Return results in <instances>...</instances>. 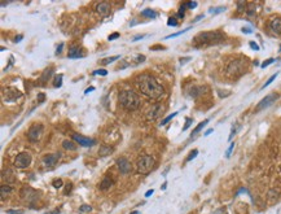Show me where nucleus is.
<instances>
[{
  "label": "nucleus",
  "mask_w": 281,
  "mask_h": 214,
  "mask_svg": "<svg viewBox=\"0 0 281 214\" xmlns=\"http://www.w3.org/2000/svg\"><path fill=\"white\" fill-rule=\"evenodd\" d=\"M106 74H107V71L105 70V69H98V70L93 71V75H103V77H105Z\"/></svg>",
  "instance_id": "39"
},
{
  "label": "nucleus",
  "mask_w": 281,
  "mask_h": 214,
  "mask_svg": "<svg viewBox=\"0 0 281 214\" xmlns=\"http://www.w3.org/2000/svg\"><path fill=\"white\" fill-rule=\"evenodd\" d=\"M1 179L4 183H7V184H11V183H14V180H16V178H14V174L13 171L11 170V169H3L1 171Z\"/></svg>",
  "instance_id": "18"
},
{
  "label": "nucleus",
  "mask_w": 281,
  "mask_h": 214,
  "mask_svg": "<svg viewBox=\"0 0 281 214\" xmlns=\"http://www.w3.org/2000/svg\"><path fill=\"white\" fill-rule=\"evenodd\" d=\"M20 196L22 200L27 201V203H34V201H37L39 198V192L35 191L34 188H31V187L29 186H25L21 188L20 191Z\"/></svg>",
  "instance_id": "5"
},
{
  "label": "nucleus",
  "mask_w": 281,
  "mask_h": 214,
  "mask_svg": "<svg viewBox=\"0 0 281 214\" xmlns=\"http://www.w3.org/2000/svg\"><path fill=\"white\" fill-rule=\"evenodd\" d=\"M224 39V35L220 31H204L200 32L193 39L196 46H209V44L219 43Z\"/></svg>",
  "instance_id": "3"
},
{
  "label": "nucleus",
  "mask_w": 281,
  "mask_h": 214,
  "mask_svg": "<svg viewBox=\"0 0 281 214\" xmlns=\"http://www.w3.org/2000/svg\"><path fill=\"white\" fill-rule=\"evenodd\" d=\"M52 186L55 187V188L58 189V188H61V187L64 186V182H62V179H55V180L52 182Z\"/></svg>",
  "instance_id": "34"
},
{
  "label": "nucleus",
  "mask_w": 281,
  "mask_h": 214,
  "mask_svg": "<svg viewBox=\"0 0 281 214\" xmlns=\"http://www.w3.org/2000/svg\"><path fill=\"white\" fill-rule=\"evenodd\" d=\"M113 150H114V149H113L112 147H109V145H101L100 149H98V155H100L101 157H105V156H109Z\"/></svg>",
  "instance_id": "22"
},
{
  "label": "nucleus",
  "mask_w": 281,
  "mask_h": 214,
  "mask_svg": "<svg viewBox=\"0 0 281 214\" xmlns=\"http://www.w3.org/2000/svg\"><path fill=\"white\" fill-rule=\"evenodd\" d=\"M22 97V92L14 87H7L3 90V99L5 102H13Z\"/></svg>",
  "instance_id": "6"
},
{
  "label": "nucleus",
  "mask_w": 281,
  "mask_h": 214,
  "mask_svg": "<svg viewBox=\"0 0 281 214\" xmlns=\"http://www.w3.org/2000/svg\"><path fill=\"white\" fill-rule=\"evenodd\" d=\"M270 30L275 35H281V17H275L270 21Z\"/></svg>",
  "instance_id": "16"
},
{
  "label": "nucleus",
  "mask_w": 281,
  "mask_h": 214,
  "mask_svg": "<svg viewBox=\"0 0 281 214\" xmlns=\"http://www.w3.org/2000/svg\"><path fill=\"white\" fill-rule=\"evenodd\" d=\"M242 32H245V34H251L253 30L250 28H242Z\"/></svg>",
  "instance_id": "51"
},
{
  "label": "nucleus",
  "mask_w": 281,
  "mask_h": 214,
  "mask_svg": "<svg viewBox=\"0 0 281 214\" xmlns=\"http://www.w3.org/2000/svg\"><path fill=\"white\" fill-rule=\"evenodd\" d=\"M12 192H13V187H11L9 184H3L0 187V196H1V200H4L7 196H9Z\"/></svg>",
  "instance_id": "21"
},
{
  "label": "nucleus",
  "mask_w": 281,
  "mask_h": 214,
  "mask_svg": "<svg viewBox=\"0 0 281 214\" xmlns=\"http://www.w3.org/2000/svg\"><path fill=\"white\" fill-rule=\"evenodd\" d=\"M245 11H246V13H247V16H254V14H255V4H254V3H249V4H247L246 5V9H245Z\"/></svg>",
  "instance_id": "27"
},
{
  "label": "nucleus",
  "mask_w": 281,
  "mask_h": 214,
  "mask_svg": "<svg viewBox=\"0 0 281 214\" xmlns=\"http://www.w3.org/2000/svg\"><path fill=\"white\" fill-rule=\"evenodd\" d=\"M7 214H23V210H7Z\"/></svg>",
  "instance_id": "48"
},
{
  "label": "nucleus",
  "mask_w": 281,
  "mask_h": 214,
  "mask_svg": "<svg viewBox=\"0 0 281 214\" xmlns=\"http://www.w3.org/2000/svg\"><path fill=\"white\" fill-rule=\"evenodd\" d=\"M96 12L101 17H106L107 14L110 13V4L109 3H105V1L98 3V4L96 5Z\"/></svg>",
  "instance_id": "17"
},
{
  "label": "nucleus",
  "mask_w": 281,
  "mask_h": 214,
  "mask_svg": "<svg viewBox=\"0 0 281 214\" xmlns=\"http://www.w3.org/2000/svg\"><path fill=\"white\" fill-rule=\"evenodd\" d=\"M117 167H118V170L121 171L122 174H128L131 170H132V165H131V162L128 161L127 158L124 157H121L117 160Z\"/></svg>",
  "instance_id": "11"
},
{
  "label": "nucleus",
  "mask_w": 281,
  "mask_h": 214,
  "mask_svg": "<svg viewBox=\"0 0 281 214\" xmlns=\"http://www.w3.org/2000/svg\"><path fill=\"white\" fill-rule=\"evenodd\" d=\"M206 91H207V87H205V86H194V87H192V88L189 90V95H190V97H197V96L202 95V93L206 92Z\"/></svg>",
  "instance_id": "19"
},
{
  "label": "nucleus",
  "mask_w": 281,
  "mask_h": 214,
  "mask_svg": "<svg viewBox=\"0 0 281 214\" xmlns=\"http://www.w3.org/2000/svg\"><path fill=\"white\" fill-rule=\"evenodd\" d=\"M37 100H38V102H43L44 100H46V95L44 93H38V97H37Z\"/></svg>",
  "instance_id": "45"
},
{
  "label": "nucleus",
  "mask_w": 281,
  "mask_h": 214,
  "mask_svg": "<svg viewBox=\"0 0 281 214\" xmlns=\"http://www.w3.org/2000/svg\"><path fill=\"white\" fill-rule=\"evenodd\" d=\"M71 138H73V140H75L79 145L82 147H92L96 144V141H95L93 139H89V138H86V136H82V135L79 134H74L71 135Z\"/></svg>",
  "instance_id": "13"
},
{
  "label": "nucleus",
  "mask_w": 281,
  "mask_h": 214,
  "mask_svg": "<svg viewBox=\"0 0 281 214\" xmlns=\"http://www.w3.org/2000/svg\"><path fill=\"white\" fill-rule=\"evenodd\" d=\"M150 49H152V51H154V49H165V47H162V46H154V47H150Z\"/></svg>",
  "instance_id": "55"
},
{
  "label": "nucleus",
  "mask_w": 281,
  "mask_h": 214,
  "mask_svg": "<svg viewBox=\"0 0 281 214\" xmlns=\"http://www.w3.org/2000/svg\"><path fill=\"white\" fill-rule=\"evenodd\" d=\"M43 135V125L41 123H32L27 131V138L30 141H38Z\"/></svg>",
  "instance_id": "9"
},
{
  "label": "nucleus",
  "mask_w": 281,
  "mask_h": 214,
  "mask_svg": "<svg viewBox=\"0 0 281 214\" xmlns=\"http://www.w3.org/2000/svg\"><path fill=\"white\" fill-rule=\"evenodd\" d=\"M62 78H64V75H62V74L56 75V77H55V79H53V86H55L56 88L62 86Z\"/></svg>",
  "instance_id": "29"
},
{
  "label": "nucleus",
  "mask_w": 281,
  "mask_h": 214,
  "mask_svg": "<svg viewBox=\"0 0 281 214\" xmlns=\"http://www.w3.org/2000/svg\"><path fill=\"white\" fill-rule=\"evenodd\" d=\"M131 214H139V212H137V210H135V212H132Z\"/></svg>",
  "instance_id": "63"
},
{
  "label": "nucleus",
  "mask_w": 281,
  "mask_h": 214,
  "mask_svg": "<svg viewBox=\"0 0 281 214\" xmlns=\"http://www.w3.org/2000/svg\"><path fill=\"white\" fill-rule=\"evenodd\" d=\"M273 61H275V60H273V59H268V60H266V61H264V62H263V64H262L261 66H262V68H263V69H264V68H267V66H268V65H271V64H272V62H273Z\"/></svg>",
  "instance_id": "41"
},
{
  "label": "nucleus",
  "mask_w": 281,
  "mask_h": 214,
  "mask_svg": "<svg viewBox=\"0 0 281 214\" xmlns=\"http://www.w3.org/2000/svg\"><path fill=\"white\" fill-rule=\"evenodd\" d=\"M197 155H198V149H193L192 152L189 153V156L187 157V161H192V160H193L194 157H196Z\"/></svg>",
  "instance_id": "37"
},
{
  "label": "nucleus",
  "mask_w": 281,
  "mask_h": 214,
  "mask_svg": "<svg viewBox=\"0 0 281 214\" xmlns=\"http://www.w3.org/2000/svg\"><path fill=\"white\" fill-rule=\"evenodd\" d=\"M143 38H144V35H136V37L132 39V42H136V40H139V39H143Z\"/></svg>",
  "instance_id": "58"
},
{
  "label": "nucleus",
  "mask_w": 281,
  "mask_h": 214,
  "mask_svg": "<svg viewBox=\"0 0 281 214\" xmlns=\"http://www.w3.org/2000/svg\"><path fill=\"white\" fill-rule=\"evenodd\" d=\"M62 147H64V149H67V150H77V148H78V147L73 143V141H71V140H67V139L62 141Z\"/></svg>",
  "instance_id": "24"
},
{
  "label": "nucleus",
  "mask_w": 281,
  "mask_h": 214,
  "mask_svg": "<svg viewBox=\"0 0 281 214\" xmlns=\"http://www.w3.org/2000/svg\"><path fill=\"white\" fill-rule=\"evenodd\" d=\"M66 187H67V188L66 189H65V194H69V192H70L71 191V187H73V184H71V183H67V184H66Z\"/></svg>",
  "instance_id": "53"
},
{
  "label": "nucleus",
  "mask_w": 281,
  "mask_h": 214,
  "mask_svg": "<svg viewBox=\"0 0 281 214\" xmlns=\"http://www.w3.org/2000/svg\"><path fill=\"white\" fill-rule=\"evenodd\" d=\"M215 214H226V210L224 209H219V210H216V213Z\"/></svg>",
  "instance_id": "60"
},
{
  "label": "nucleus",
  "mask_w": 281,
  "mask_h": 214,
  "mask_svg": "<svg viewBox=\"0 0 281 214\" xmlns=\"http://www.w3.org/2000/svg\"><path fill=\"white\" fill-rule=\"evenodd\" d=\"M31 164V155L29 152H21L14 158V166L17 169H25Z\"/></svg>",
  "instance_id": "8"
},
{
  "label": "nucleus",
  "mask_w": 281,
  "mask_h": 214,
  "mask_svg": "<svg viewBox=\"0 0 281 214\" xmlns=\"http://www.w3.org/2000/svg\"><path fill=\"white\" fill-rule=\"evenodd\" d=\"M61 155L60 153H53V155H46L43 157V164L46 165L47 167H53L58 162Z\"/></svg>",
  "instance_id": "15"
},
{
  "label": "nucleus",
  "mask_w": 281,
  "mask_h": 214,
  "mask_svg": "<svg viewBox=\"0 0 281 214\" xmlns=\"http://www.w3.org/2000/svg\"><path fill=\"white\" fill-rule=\"evenodd\" d=\"M201 18H204V14H201V16L196 17V18H194V22H197V21H198V20H201Z\"/></svg>",
  "instance_id": "61"
},
{
  "label": "nucleus",
  "mask_w": 281,
  "mask_h": 214,
  "mask_svg": "<svg viewBox=\"0 0 281 214\" xmlns=\"http://www.w3.org/2000/svg\"><path fill=\"white\" fill-rule=\"evenodd\" d=\"M113 179L110 178L109 175H106V177H104V179L101 180L100 182V184H98V188L101 189V191H105V189H107V188H110V187L113 186Z\"/></svg>",
  "instance_id": "20"
},
{
  "label": "nucleus",
  "mask_w": 281,
  "mask_h": 214,
  "mask_svg": "<svg viewBox=\"0 0 281 214\" xmlns=\"http://www.w3.org/2000/svg\"><path fill=\"white\" fill-rule=\"evenodd\" d=\"M244 70H245V65L242 61H232L228 65V68H227L228 74H242Z\"/></svg>",
  "instance_id": "12"
},
{
  "label": "nucleus",
  "mask_w": 281,
  "mask_h": 214,
  "mask_svg": "<svg viewBox=\"0 0 281 214\" xmlns=\"http://www.w3.org/2000/svg\"><path fill=\"white\" fill-rule=\"evenodd\" d=\"M249 44H250V48H251V49H254V51H259V46L255 43V42H250Z\"/></svg>",
  "instance_id": "47"
},
{
  "label": "nucleus",
  "mask_w": 281,
  "mask_h": 214,
  "mask_svg": "<svg viewBox=\"0 0 281 214\" xmlns=\"http://www.w3.org/2000/svg\"><path fill=\"white\" fill-rule=\"evenodd\" d=\"M185 8H187V7H185V4H183V5L180 7V9H179V12H178V17H179V18H184Z\"/></svg>",
  "instance_id": "38"
},
{
  "label": "nucleus",
  "mask_w": 281,
  "mask_h": 214,
  "mask_svg": "<svg viewBox=\"0 0 281 214\" xmlns=\"http://www.w3.org/2000/svg\"><path fill=\"white\" fill-rule=\"evenodd\" d=\"M189 60H190V57H184V59H183V57H181V59H180V64H181V65H184L185 62H187V61H189Z\"/></svg>",
  "instance_id": "52"
},
{
  "label": "nucleus",
  "mask_w": 281,
  "mask_h": 214,
  "mask_svg": "<svg viewBox=\"0 0 281 214\" xmlns=\"http://www.w3.org/2000/svg\"><path fill=\"white\" fill-rule=\"evenodd\" d=\"M144 61H145V56H143V55H137L136 56V62H137V64L144 62Z\"/></svg>",
  "instance_id": "46"
},
{
  "label": "nucleus",
  "mask_w": 281,
  "mask_h": 214,
  "mask_svg": "<svg viewBox=\"0 0 281 214\" xmlns=\"http://www.w3.org/2000/svg\"><path fill=\"white\" fill-rule=\"evenodd\" d=\"M277 99H279V95H277V93H270V95H267L264 99H262V100L259 101L258 105H256V112L263 110L264 108H268L270 105L273 104Z\"/></svg>",
  "instance_id": "10"
},
{
  "label": "nucleus",
  "mask_w": 281,
  "mask_h": 214,
  "mask_svg": "<svg viewBox=\"0 0 281 214\" xmlns=\"http://www.w3.org/2000/svg\"><path fill=\"white\" fill-rule=\"evenodd\" d=\"M207 123H209V119H205V121L200 122V123H198V126H197V127H196V129H194V130H193V132H192V136H194V135H196V134H198V132L201 131L202 129H204L205 126L207 125Z\"/></svg>",
  "instance_id": "26"
},
{
  "label": "nucleus",
  "mask_w": 281,
  "mask_h": 214,
  "mask_svg": "<svg viewBox=\"0 0 281 214\" xmlns=\"http://www.w3.org/2000/svg\"><path fill=\"white\" fill-rule=\"evenodd\" d=\"M135 84L139 88V91L144 93L145 96L150 99H159L165 93V88L163 86L152 77L150 74H140L135 78Z\"/></svg>",
  "instance_id": "1"
},
{
  "label": "nucleus",
  "mask_w": 281,
  "mask_h": 214,
  "mask_svg": "<svg viewBox=\"0 0 281 214\" xmlns=\"http://www.w3.org/2000/svg\"><path fill=\"white\" fill-rule=\"evenodd\" d=\"M91 210H92V206H91V205H82V206H80L79 208V212L80 213H89V212H91Z\"/></svg>",
  "instance_id": "31"
},
{
  "label": "nucleus",
  "mask_w": 281,
  "mask_h": 214,
  "mask_svg": "<svg viewBox=\"0 0 281 214\" xmlns=\"http://www.w3.org/2000/svg\"><path fill=\"white\" fill-rule=\"evenodd\" d=\"M141 16L146 17V18H155V17H157V13H155L153 9H149V8H146V9L141 11Z\"/></svg>",
  "instance_id": "25"
},
{
  "label": "nucleus",
  "mask_w": 281,
  "mask_h": 214,
  "mask_svg": "<svg viewBox=\"0 0 281 214\" xmlns=\"http://www.w3.org/2000/svg\"><path fill=\"white\" fill-rule=\"evenodd\" d=\"M236 131H237V125H233V126H232V130H231V135H229V138H228L229 140L233 139V136H235Z\"/></svg>",
  "instance_id": "40"
},
{
  "label": "nucleus",
  "mask_w": 281,
  "mask_h": 214,
  "mask_svg": "<svg viewBox=\"0 0 281 214\" xmlns=\"http://www.w3.org/2000/svg\"><path fill=\"white\" fill-rule=\"evenodd\" d=\"M190 30V28H187V29H184V30H181V31H178V32H175V34H171V35H167L166 37V39H171V38H176V37H179V35H181V34H184V32H187V31H189Z\"/></svg>",
  "instance_id": "30"
},
{
  "label": "nucleus",
  "mask_w": 281,
  "mask_h": 214,
  "mask_svg": "<svg viewBox=\"0 0 281 214\" xmlns=\"http://www.w3.org/2000/svg\"><path fill=\"white\" fill-rule=\"evenodd\" d=\"M276 77H277V73H276V74H273L271 78H268V81H267V82H266V83L262 86V90H263V88H266V87H268V86H270V84H271L272 82H273L275 79H276Z\"/></svg>",
  "instance_id": "35"
},
{
  "label": "nucleus",
  "mask_w": 281,
  "mask_h": 214,
  "mask_svg": "<svg viewBox=\"0 0 281 214\" xmlns=\"http://www.w3.org/2000/svg\"><path fill=\"white\" fill-rule=\"evenodd\" d=\"M153 192H154V189H149V191H146L145 197H149V196H152V195H153Z\"/></svg>",
  "instance_id": "57"
},
{
  "label": "nucleus",
  "mask_w": 281,
  "mask_h": 214,
  "mask_svg": "<svg viewBox=\"0 0 281 214\" xmlns=\"http://www.w3.org/2000/svg\"><path fill=\"white\" fill-rule=\"evenodd\" d=\"M167 25H169V26H174V28H175V26L179 25V22H178V20H176L175 17H170V18L167 20Z\"/></svg>",
  "instance_id": "36"
},
{
  "label": "nucleus",
  "mask_w": 281,
  "mask_h": 214,
  "mask_svg": "<svg viewBox=\"0 0 281 214\" xmlns=\"http://www.w3.org/2000/svg\"><path fill=\"white\" fill-rule=\"evenodd\" d=\"M86 56V52L82 47L79 46H73L70 47L69 49V53H67V57L69 59H83Z\"/></svg>",
  "instance_id": "14"
},
{
  "label": "nucleus",
  "mask_w": 281,
  "mask_h": 214,
  "mask_svg": "<svg viewBox=\"0 0 281 214\" xmlns=\"http://www.w3.org/2000/svg\"><path fill=\"white\" fill-rule=\"evenodd\" d=\"M213 131H214V129H209V130L206 131L204 135H205V136H207V135H210V134H211V132H213Z\"/></svg>",
  "instance_id": "59"
},
{
  "label": "nucleus",
  "mask_w": 281,
  "mask_h": 214,
  "mask_svg": "<svg viewBox=\"0 0 281 214\" xmlns=\"http://www.w3.org/2000/svg\"><path fill=\"white\" fill-rule=\"evenodd\" d=\"M52 74H53V68L46 69V70L43 71V74H41V77H40V82H41V83L47 82V81H48L49 78L52 77Z\"/></svg>",
  "instance_id": "23"
},
{
  "label": "nucleus",
  "mask_w": 281,
  "mask_h": 214,
  "mask_svg": "<svg viewBox=\"0 0 281 214\" xmlns=\"http://www.w3.org/2000/svg\"><path fill=\"white\" fill-rule=\"evenodd\" d=\"M223 11H226V8H224V7H218V8H210V9H209V12H210V13H214V14L222 13Z\"/></svg>",
  "instance_id": "32"
},
{
  "label": "nucleus",
  "mask_w": 281,
  "mask_h": 214,
  "mask_svg": "<svg viewBox=\"0 0 281 214\" xmlns=\"http://www.w3.org/2000/svg\"><path fill=\"white\" fill-rule=\"evenodd\" d=\"M58 213V210H55V212H52V213H49V214H57Z\"/></svg>",
  "instance_id": "62"
},
{
  "label": "nucleus",
  "mask_w": 281,
  "mask_h": 214,
  "mask_svg": "<svg viewBox=\"0 0 281 214\" xmlns=\"http://www.w3.org/2000/svg\"><path fill=\"white\" fill-rule=\"evenodd\" d=\"M233 148H235V143H231V145H229V148L227 149V152H226V157H229V156H231V153H232Z\"/></svg>",
  "instance_id": "43"
},
{
  "label": "nucleus",
  "mask_w": 281,
  "mask_h": 214,
  "mask_svg": "<svg viewBox=\"0 0 281 214\" xmlns=\"http://www.w3.org/2000/svg\"><path fill=\"white\" fill-rule=\"evenodd\" d=\"M118 38H119V32H114V34H112V35L107 37L109 40H114V39H118Z\"/></svg>",
  "instance_id": "49"
},
{
  "label": "nucleus",
  "mask_w": 281,
  "mask_h": 214,
  "mask_svg": "<svg viewBox=\"0 0 281 214\" xmlns=\"http://www.w3.org/2000/svg\"><path fill=\"white\" fill-rule=\"evenodd\" d=\"M192 122H193V119H192V118H187V121H185V125H184V127H183V131L187 130V129L189 127L190 125H192Z\"/></svg>",
  "instance_id": "42"
},
{
  "label": "nucleus",
  "mask_w": 281,
  "mask_h": 214,
  "mask_svg": "<svg viewBox=\"0 0 281 214\" xmlns=\"http://www.w3.org/2000/svg\"><path fill=\"white\" fill-rule=\"evenodd\" d=\"M118 101L126 110H136L140 107V97L137 93H135L131 90H124L119 93Z\"/></svg>",
  "instance_id": "2"
},
{
  "label": "nucleus",
  "mask_w": 281,
  "mask_h": 214,
  "mask_svg": "<svg viewBox=\"0 0 281 214\" xmlns=\"http://www.w3.org/2000/svg\"><path fill=\"white\" fill-rule=\"evenodd\" d=\"M93 91H95V87H88V88L84 91V93H86V95H88L89 92H93Z\"/></svg>",
  "instance_id": "54"
},
{
  "label": "nucleus",
  "mask_w": 281,
  "mask_h": 214,
  "mask_svg": "<svg viewBox=\"0 0 281 214\" xmlns=\"http://www.w3.org/2000/svg\"><path fill=\"white\" fill-rule=\"evenodd\" d=\"M185 7L189 8V9H194V8L197 7V3H196V1H189V3H187V4H185Z\"/></svg>",
  "instance_id": "44"
},
{
  "label": "nucleus",
  "mask_w": 281,
  "mask_h": 214,
  "mask_svg": "<svg viewBox=\"0 0 281 214\" xmlns=\"http://www.w3.org/2000/svg\"><path fill=\"white\" fill-rule=\"evenodd\" d=\"M176 114H178V112H174V113H172V114H170L169 117H166L165 119H162V122H161V125H162V126H163V125H166V123L171 121V119L174 118V117H176Z\"/></svg>",
  "instance_id": "33"
},
{
  "label": "nucleus",
  "mask_w": 281,
  "mask_h": 214,
  "mask_svg": "<svg viewBox=\"0 0 281 214\" xmlns=\"http://www.w3.org/2000/svg\"><path fill=\"white\" fill-rule=\"evenodd\" d=\"M155 166V160L149 155H145L143 157H140L136 162V170L139 174H143V175H146L149 174Z\"/></svg>",
  "instance_id": "4"
},
{
  "label": "nucleus",
  "mask_w": 281,
  "mask_h": 214,
  "mask_svg": "<svg viewBox=\"0 0 281 214\" xmlns=\"http://www.w3.org/2000/svg\"><path fill=\"white\" fill-rule=\"evenodd\" d=\"M22 39H23V35H18V37H16V39H14V42H16V43H20V42L22 40Z\"/></svg>",
  "instance_id": "56"
},
{
  "label": "nucleus",
  "mask_w": 281,
  "mask_h": 214,
  "mask_svg": "<svg viewBox=\"0 0 281 214\" xmlns=\"http://www.w3.org/2000/svg\"><path fill=\"white\" fill-rule=\"evenodd\" d=\"M118 59H121V56H112V57H106V59H103L100 61V64L101 65H107V64H110V62H113V61H115V60H118Z\"/></svg>",
  "instance_id": "28"
},
{
  "label": "nucleus",
  "mask_w": 281,
  "mask_h": 214,
  "mask_svg": "<svg viewBox=\"0 0 281 214\" xmlns=\"http://www.w3.org/2000/svg\"><path fill=\"white\" fill-rule=\"evenodd\" d=\"M62 48H64V43H60V46L57 47V49H56V55H57V56L62 52Z\"/></svg>",
  "instance_id": "50"
},
{
  "label": "nucleus",
  "mask_w": 281,
  "mask_h": 214,
  "mask_svg": "<svg viewBox=\"0 0 281 214\" xmlns=\"http://www.w3.org/2000/svg\"><path fill=\"white\" fill-rule=\"evenodd\" d=\"M165 110H166V107L163 104H155L146 112V119L148 121H155L161 116H163Z\"/></svg>",
  "instance_id": "7"
},
{
  "label": "nucleus",
  "mask_w": 281,
  "mask_h": 214,
  "mask_svg": "<svg viewBox=\"0 0 281 214\" xmlns=\"http://www.w3.org/2000/svg\"><path fill=\"white\" fill-rule=\"evenodd\" d=\"M279 51H280V52H281V46H280V48H279Z\"/></svg>",
  "instance_id": "64"
}]
</instances>
